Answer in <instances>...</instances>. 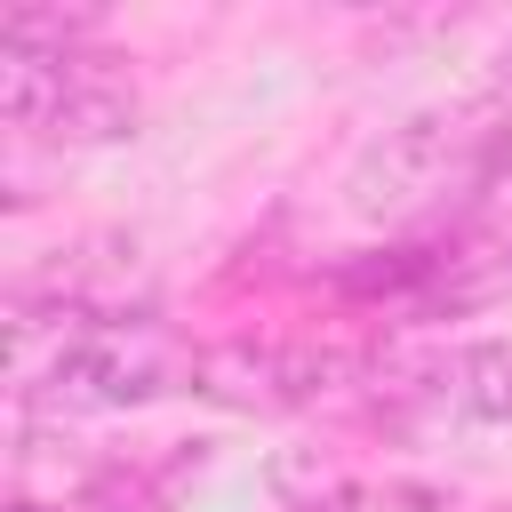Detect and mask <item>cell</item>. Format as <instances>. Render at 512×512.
I'll list each match as a JSON object with an SVG mask.
<instances>
[{"label": "cell", "instance_id": "obj_1", "mask_svg": "<svg viewBox=\"0 0 512 512\" xmlns=\"http://www.w3.org/2000/svg\"><path fill=\"white\" fill-rule=\"evenodd\" d=\"M0 112L40 144H120L136 136V80L104 48H16L0 40Z\"/></svg>", "mask_w": 512, "mask_h": 512}, {"label": "cell", "instance_id": "obj_2", "mask_svg": "<svg viewBox=\"0 0 512 512\" xmlns=\"http://www.w3.org/2000/svg\"><path fill=\"white\" fill-rule=\"evenodd\" d=\"M488 144H496V128L472 120V112H416V120L384 128L352 160L344 200L360 216H416V208H432L448 192H480Z\"/></svg>", "mask_w": 512, "mask_h": 512}, {"label": "cell", "instance_id": "obj_3", "mask_svg": "<svg viewBox=\"0 0 512 512\" xmlns=\"http://www.w3.org/2000/svg\"><path fill=\"white\" fill-rule=\"evenodd\" d=\"M192 376V352L152 320H64V344L40 376L56 408H136Z\"/></svg>", "mask_w": 512, "mask_h": 512}, {"label": "cell", "instance_id": "obj_4", "mask_svg": "<svg viewBox=\"0 0 512 512\" xmlns=\"http://www.w3.org/2000/svg\"><path fill=\"white\" fill-rule=\"evenodd\" d=\"M424 392L472 424H512V336H472V344H448L432 368H424Z\"/></svg>", "mask_w": 512, "mask_h": 512}, {"label": "cell", "instance_id": "obj_5", "mask_svg": "<svg viewBox=\"0 0 512 512\" xmlns=\"http://www.w3.org/2000/svg\"><path fill=\"white\" fill-rule=\"evenodd\" d=\"M488 80H496V96H504V104H512V32H504V40H496V64H488Z\"/></svg>", "mask_w": 512, "mask_h": 512}]
</instances>
